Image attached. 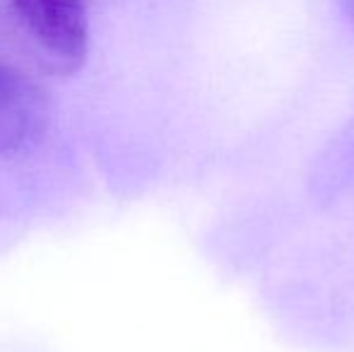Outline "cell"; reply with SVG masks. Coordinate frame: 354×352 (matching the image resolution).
Returning a JSON list of instances; mask_svg holds the SVG:
<instances>
[{
  "instance_id": "obj_1",
  "label": "cell",
  "mask_w": 354,
  "mask_h": 352,
  "mask_svg": "<svg viewBox=\"0 0 354 352\" xmlns=\"http://www.w3.org/2000/svg\"><path fill=\"white\" fill-rule=\"evenodd\" d=\"M17 27L48 73L73 75L89 48L84 0H8Z\"/></svg>"
},
{
  "instance_id": "obj_2",
  "label": "cell",
  "mask_w": 354,
  "mask_h": 352,
  "mask_svg": "<svg viewBox=\"0 0 354 352\" xmlns=\"http://www.w3.org/2000/svg\"><path fill=\"white\" fill-rule=\"evenodd\" d=\"M51 123V99L19 63L0 56V162L32 152Z\"/></svg>"
},
{
  "instance_id": "obj_3",
  "label": "cell",
  "mask_w": 354,
  "mask_h": 352,
  "mask_svg": "<svg viewBox=\"0 0 354 352\" xmlns=\"http://www.w3.org/2000/svg\"><path fill=\"white\" fill-rule=\"evenodd\" d=\"M342 8H345V15L347 19L354 24V0H342Z\"/></svg>"
}]
</instances>
